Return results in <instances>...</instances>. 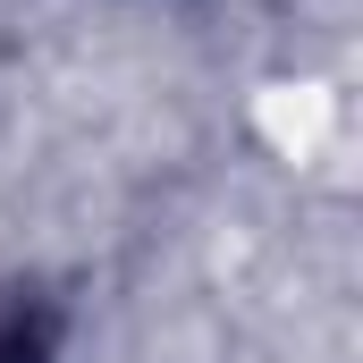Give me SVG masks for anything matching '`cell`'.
I'll list each match as a JSON object with an SVG mask.
<instances>
[{
  "label": "cell",
  "instance_id": "1",
  "mask_svg": "<svg viewBox=\"0 0 363 363\" xmlns=\"http://www.w3.org/2000/svg\"><path fill=\"white\" fill-rule=\"evenodd\" d=\"M254 118H262V135H271L279 152H296V161H304V152H313V144L330 135L338 101H330L321 85H271L262 101H254Z\"/></svg>",
  "mask_w": 363,
  "mask_h": 363
}]
</instances>
